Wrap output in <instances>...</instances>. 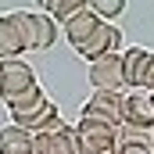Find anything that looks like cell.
Here are the masks:
<instances>
[{
  "label": "cell",
  "instance_id": "cell-19",
  "mask_svg": "<svg viewBox=\"0 0 154 154\" xmlns=\"http://www.w3.org/2000/svg\"><path fill=\"white\" fill-rule=\"evenodd\" d=\"M147 90H154V72H151V82H147Z\"/></svg>",
  "mask_w": 154,
  "mask_h": 154
},
{
  "label": "cell",
  "instance_id": "cell-7",
  "mask_svg": "<svg viewBox=\"0 0 154 154\" xmlns=\"http://www.w3.org/2000/svg\"><path fill=\"white\" fill-rule=\"evenodd\" d=\"M122 125L154 129V100H151V90H125V97H122Z\"/></svg>",
  "mask_w": 154,
  "mask_h": 154
},
{
  "label": "cell",
  "instance_id": "cell-5",
  "mask_svg": "<svg viewBox=\"0 0 154 154\" xmlns=\"http://www.w3.org/2000/svg\"><path fill=\"white\" fill-rule=\"evenodd\" d=\"M75 50L86 57V61L104 57V54H122V29H118L115 22H100V25L75 47Z\"/></svg>",
  "mask_w": 154,
  "mask_h": 154
},
{
  "label": "cell",
  "instance_id": "cell-11",
  "mask_svg": "<svg viewBox=\"0 0 154 154\" xmlns=\"http://www.w3.org/2000/svg\"><path fill=\"white\" fill-rule=\"evenodd\" d=\"M32 147H36V133H29L22 125L0 129V154H32Z\"/></svg>",
  "mask_w": 154,
  "mask_h": 154
},
{
  "label": "cell",
  "instance_id": "cell-15",
  "mask_svg": "<svg viewBox=\"0 0 154 154\" xmlns=\"http://www.w3.org/2000/svg\"><path fill=\"white\" fill-rule=\"evenodd\" d=\"M82 7H86V0H54L47 14H50L54 22H68V18H72V14H79Z\"/></svg>",
  "mask_w": 154,
  "mask_h": 154
},
{
  "label": "cell",
  "instance_id": "cell-2",
  "mask_svg": "<svg viewBox=\"0 0 154 154\" xmlns=\"http://www.w3.org/2000/svg\"><path fill=\"white\" fill-rule=\"evenodd\" d=\"M14 18V29L22 36V47L25 50H50L57 43V22L47 14V11H11Z\"/></svg>",
  "mask_w": 154,
  "mask_h": 154
},
{
  "label": "cell",
  "instance_id": "cell-12",
  "mask_svg": "<svg viewBox=\"0 0 154 154\" xmlns=\"http://www.w3.org/2000/svg\"><path fill=\"white\" fill-rule=\"evenodd\" d=\"M97 25H100V18H97L90 7H82V11H79V14H72L68 22H61V29H65V39H68L72 47H79V43L90 36Z\"/></svg>",
  "mask_w": 154,
  "mask_h": 154
},
{
  "label": "cell",
  "instance_id": "cell-6",
  "mask_svg": "<svg viewBox=\"0 0 154 154\" xmlns=\"http://www.w3.org/2000/svg\"><path fill=\"white\" fill-rule=\"evenodd\" d=\"M122 68H125V86L129 90H147L154 72V50L151 47H125L122 50Z\"/></svg>",
  "mask_w": 154,
  "mask_h": 154
},
{
  "label": "cell",
  "instance_id": "cell-17",
  "mask_svg": "<svg viewBox=\"0 0 154 154\" xmlns=\"http://www.w3.org/2000/svg\"><path fill=\"white\" fill-rule=\"evenodd\" d=\"M115 154H154L151 143H129V140H118V151Z\"/></svg>",
  "mask_w": 154,
  "mask_h": 154
},
{
  "label": "cell",
  "instance_id": "cell-14",
  "mask_svg": "<svg viewBox=\"0 0 154 154\" xmlns=\"http://www.w3.org/2000/svg\"><path fill=\"white\" fill-rule=\"evenodd\" d=\"M86 7H90L100 22H115L118 14L125 11V0H86Z\"/></svg>",
  "mask_w": 154,
  "mask_h": 154
},
{
  "label": "cell",
  "instance_id": "cell-18",
  "mask_svg": "<svg viewBox=\"0 0 154 154\" xmlns=\"http://www.w3.org/2000/svg\"><path fill=\"white\" fill-rule=\"evenodd\" d=\"M39 4V11H50V4H54V0H36Z\"/></svg>",
  "mask_w": 154,
  "mask_h": 154
},
{
  "label": "cell",
  "instance_id": "cell-10",
  "mask_svg": "<svg viewBox=\"0 0 154 154\" xmlns=\"http://www.w3.org/2000/svg\"><path fill=\"white\" fill-rule=\"evenodd\" d=\"M122 97H125V90H93L90 100L82 104V115H97L122 125Z\"/></svg>",
  "mask_w": 154,
  "mask_h": 154
},
{
  "label": "cell",
  "instance_id": "cell-3",
  "mask_svg": "<svg viewBox=\"0 0 154 154\" xmlns=\"http://www.w3.org/2000/svg\"><path fill=\"white\" fill-rule=\"evenodd\" d=\"M75 133H79V143H82V154H115L118 140H122V125L97 118V115H82L75 122Z\"/></svg>",
  "mask_w": 154,
  "mask_h": 154
},
{
  "label": "cell",
  "instance_id": "cell-8",
  "mask_svg": "<svg viewBox=\"0 0 154 154\" xmlns=\"http://www.w3.org/2000/svg\"><path fill=\"white\" fill-rule=\"evenodd\" d=\"M90 86L93 90H125V68L122 54H104L90 61Z\"/></svg>",
  "mask_w": 154,
  "mask_h": 154
},
{
  "label": "cell",
  "instance_id": "cell-13",
  "mask_svg": "<svg viewBox=\"0 0 154 154\" xmlns=\"http://www.w3.org/2000/svg\"><path fill=\"white\" fill-rule=\"evenodd\" d=\"M22 54H25V47H22V36H18V29H14L11 11H7V14H0V61L22 57Z\"/></svg>",
  "mask_w": 154,
  "mask_h": 154
},
{
  "label": "cell",
  "instance_id": "cell-1",
  "mask_svg": "<svg viewBox=\"0 0 154 154\" xmlns=\"http://www.w3.org/2000/svg\"><path fill=\"white\" fill-rule=\"evenodd\" d=\"M7 111H11V125H22V129H29V133H47V129H61V125H65L61 111L54 108V100H50L39 86L29 90V93H22L18 100H11Z\"/></svg>",
  "mask_w": 154,
  "mask_h": 154
},
{
  "label": "cell",
  "instance_id": "cell-4",
  "mask_svg": "<svg viewBox=\"0 0 154 154\" xmlns=\"http://www.w3.org/2000/svg\"><path fill=\"white\" fill-rule=\"evenodd\" d=\"M36 72H32V65H25L22 57H11V61H0V97H4V104H11V100H18L22 93H29V90H36Z\"/></svg>",
  "mask_w": 154,
  "mask_h": 154
},
{
  "label": "cell",
  "instance_id": "cell-20",
  "mask_svg": "<svg viewBox=\"0 0 154 154\" xmlns=\"http://www.w3.org/2000/svg\"><path fill=\"white\" fill-rule=\"evenodd\" d=\"M151 100H154V90H151Z\"/></svg>",
  "mask_w": 154,
  "mask_h": 154
},
{
  "label": "cell",
  "instance_id": "cell-9",
  "mask_svg": "<svg viewBox=\"0 0 154 154\" xmlns=\"http://www.w3.org/2000/svg\"><path fill=\"white\" fill-rule=\"evenodd\" d=\"M32 154H82V143H79L75 125H61V129L36 133V147H32Z\"/></svg>",
  "mask_w": 154,
  "mask_h": 154
},
{
  "label": "cell",
  "instance_id": "cell-16",
  "mask_svg": "<svg viewBox=\"0 0 154 154\" xmlns=\"http://www.w3.org/2000/svg\"><path fill=\"white\" fill-rule=\"evenodd\" d=\"M122 140H129V143H151L154 147L151 129H136V125H122Z\"/></svg>",
  "mask_w": 154,
  "mask_h": 154
}]
</instances>
